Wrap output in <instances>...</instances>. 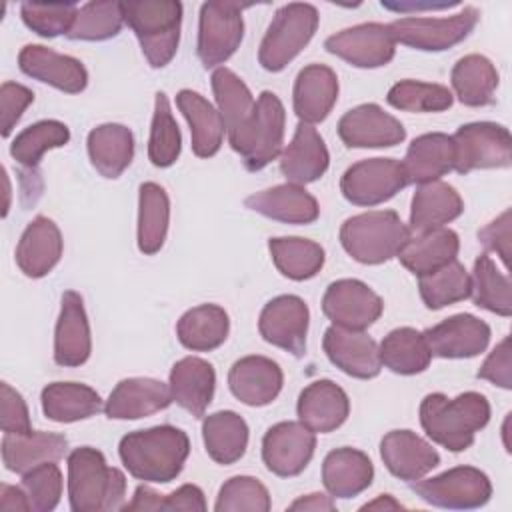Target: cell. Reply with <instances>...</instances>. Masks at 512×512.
Segmentation results:
<instances>
[{"mask_svg":"<svg viewBox=\"0 0 512 512\" xmlns=\"http://www.w3.org/2000/svg\"><path fill=\"white\" fill-rule=\"evenodd\" d=\"M418 288L426 308L440 310L470 296V274L464 264L452 260L434 272L418 276Z\"/></svg>","mask_w":512,"mask_h":512,"instance_id":"obj_47","label":"cell"},{"mask_svg":"<svg viewBox=\"0 0 512 512\" xmlns=\"http://www.w3.org/2000/svg\"><path fill=\"white\" fill-rule=\"evenodd\" d=\"M458 250H460V240L454 230L434 228V230H426V232H418L416 236H410L402 246V250L398 252V260L412 274L422 276L456 260Z\"/></svg>","mask_w":512,"mask_h":512,"instance_id":"obj_35","label":"cell"},{"mask_svg":"<svg viewBox=\"0 0 512 512\" xmlns=\"http://www.w3.org/2000/svg\"><path fill=\"white\" fill-rule=\"evenodd\" d=\"M188 452L190 440L186 432L168 424L130 432L118 446L124 468L134 478L154 484L174 480L182 472Z\"/></svg>","mask_w":512,"mask_h":512,"instance_id":"obj_1","label":"cell"},{"mask_svg":"<svg viewBox=\"0 0 512 512\" xmlns=\"http://www.w3.org/2000/svg\"><path fill=\"white\" fill-rule=\"evenodd\" d=\"M470 296L478 308L500 316L512 314V286L508 274L500 272L488 254H480L470 274Z\"/></svg>","mask_w":512,"mask_h":512,"instance_id":"obj_46","label":"cell"},{"mask_svg":"<svg viewBox=\"0 0 512 512\" xmlns=\"http://www.w3.org/2000/svg\"><path fill=\"white\" fill-rule=\"evenodd\" d=\"M458 2H442V4H434V2H424V4H414V2H408V4H386L382 2L384 8L388 10H396V12H408V10H444V8H450V6H456Z\"/></svg>","mask_w":512,"mask_h":512,"instance_id":"obj_63","label":"cell"},{"mask_svg":"<svg viewBox=\"0 0 512 512\" xmlns=\"http://www.w3.org/2000/svg\"><path fill=\"white\" fill-rule=\"evenodd\" d=\"M0 510L2 512H28V510H32L24 488L2 484L0 486Z\"/></svg>","mask_w":512,"mask_h":512,"instance_id":"obj_61","label":"cell"},{"mask_svg":"<svg viewBox=\"0 0 512 512\" xmlns=\"http://www.w3.org/2000/svg\"><path fill=\"white\" fill-rule=\"evenodd\" d=\"M240 2H206L200 8L198 26V58L204 68L226 62L240 46L244 36Z\"/></svg>","mask_w":512,"mask_h":512,"instance_id":"obj_11","label":"cell"},{"mask_svg":"<svg viewBox=\"0 0 512 512\" xmlns=\"http://www.w3.org/2000/svg\"><path fill=\"white\" fill-rule=\"evenodd\" d=\"M212 90H214V98H216L226 134L232 136L250 118L256 106V100L248 90V86L244 84V80L224 66L212 72Z\"/></svg>","mask_w":512,"mask_h":512,"instance_id":"obj_45","label":"cell"},{"mask_svg":"<svg viewBox=\"0 0 512 512\" xmlns=\"http://www.w3.org/2000/svg\"><path fill=\"white\" fill-rule=\"evenodd\" d=\"M202 438L208 456L218 464H234L248 446V424L232 410L208 414L202 422Z\"/></svg>","mask_w":512,"mask_h":512,"instance_id":"obj_40","label":"cell"},{"mask_svg":"<svg viewBox=\"0 0 512 512\" xmlns=\"http://www.w3.org/2000/svg\"><path fill=\"white\" fill-rule=\"evenodd\" d=\"M384 466L400 480L414 482L424 478L440 464V454L412 430H392L380 442Z\"/></svg>","mask_w":512,"mask_h":512,"instance_id":"obj_22","label":"cell"},{"mask_svg":"<svg viewBox=\"0 0 512 512\" xmlns=\"http://www.w3.org/2000/svg\"><path fill=\"white\" fill-rule=\"evenodd\" d=\"M90 350V324L82 296L74 290H66L54 332V362L66 368L82 366L90 358Z\"/></svg>","mask_w":512,"mask_h":512,"instance_id":"obj_21","label":"cell"},{"mask_svg":"<svg viewBox=\"0 0 512 512\" xmlns=\"http://www.w3.org/2000/svg\"><path fill=\"white\" fill-rule=\"evenodd\" d=\"M410 228L394 210H372L348 218L340 228L342 248L362 264H382L402 250Z\"/></svg>","mask_w":512,"mask_h":512,"instance_id":"obj_5","label":"cell"},{"mask_svg":"<svg viewBox=\"0 0 512 512\" xmlns=\"http://www.w3.org/2000/svg\"><path fill=\"white\" fill-rule=\"evenodd\" d=\"M274 266L290 280H308L324 266V248L308 238L284 236L268 242Z\"/></svg>","mask_w":512,"mask_h":512,"instance_id":"obj_44","label":"cell"},{"mask_svg":"<svg viewBox=\"0 0 512 512\" xmlns=\"http://www.w3.org/2000/svg\"><path fill=\"white\" fill-rule=\"evenodd\" d=\"M298 418L312 432H332L340 428L350 412L348 394L332 380H316L308 384L298 398Z\"/></svg>","mask_w":512,"mask_h":512,"instance_id":"obj_27","label":"cell"},{"mask_svg":"<svg viewBox=\"0 0 512 512\" xmlns=\"http://www.w3.org/2000/svg\"><path fill=\"white\" fill-rule=\"evenodd\" d=\"M408 186L402 162L394 158H368L352 164L340 180L342 196L356 206H376Z\"/></svg>","mask_w":512,"mask_h":512,"instance_id":"obj_12","label":"cell"},{"mask_svg":"<svg viewBox=\"0 0 512 512\" xmlns=\"http://www.w3.org/2000/svg\"><path fill=\"white\" fill-rule=\"evenodd\" d=\"M78 14V6L74 2L66 4H40V2H24L20 6V16L24 24L44 38H54L60 34H68L74 18Z\"/></svg>","mask_w":512,"mask_h":512,"instance_id":"obj_53","label":"cell"},{"mask_svg":"<svg viewBox=\"0 0 512 512\" xmlns=\"http://www.w3.org/2000/svg\"><path fill=\"white\" fill-rule=\"evenodd\" d=\"M510 336H504L496 348L488 354L478 370V378L492 382L504 390L512 388V368H510Z\"/></svg>","mask_w":512,"mask_h":512,"instance_id":"obj_57","label":"cell"},{"mask_svg":"<svg viewBox=\"0 0 512 512\" xmlns=\"http://www.w3.org/2000/svg\"><path fill=\"white\" fill-rule=\"evenodd\" d=\"M480 242L486 246V250H492L500 256L504 266L510 264V210H504L496 220L486 224L478 232Z\"/></svg>","mask_w":512,"mask_h":512,"instance_id":"obj_58","label":"cell"},{"mask_svg":"<svg viewBox=\"0 0 512 512\" xmlns=\"http://www.w3.org/2000/svg\"><path fill=\"white\" fill-rule=\"evenodd\" d=\"M168 386L172 402L188 410L192 416L202 418L216 388L214 366L198 356H186L172 366Z\"/></svg>","mask_w":512,"mask_h":512,"instance_id":"obj_30","label":"cell"},{"mask_svg":"<svg viewBox=\"0 0 512 512\" xmlns=\"http://www.w3.org/2000/svg\"><path fill=\"white\" fill-rule=\"evenodd\" d=\"M246 208L286 224H310L318 218L320 208L316 198L300 184H278L244 200Z\"/></svg>","mask_w":512,"mask_h":512,"instance_id":"obj_26","label":"cell"},{"mask_svg":"<svg viewBox=\"0 0 512 512\" xmlns=\"http://www.w3.org/2000/svg\"><path fill=\"white\" fill-rule=\"evenodd\" d=\"M372 478L370 458L350 446L328 452L322 462V482L332 498H354L372 484Z\"/></svg>","mask_w":512,"mask_h":512,"instance_id":"obj_32","label":"cell"},{"mask_svg":"<svg viewBox=\"0 0 512 512\" xmlns=\"http://www.w3.org/2000/svg\"><path fill=\"white\" fill-rule=\"evenodd\" d=\"M176 104L188 120L194 154L200 158L214 156L220 150L226 132L220 112L194 90H180L176 94Z\"/></svg>","mask_w":512,"mask_h":512,"instance_id":"obj_36","label":"cell"},{"mask_svg":"<svg viewBox=\"0 0 512 512\" xmlns=\"http://www.w3.org/2000/svg\"><path fill=\"white\" fill-rule=\"evenodd\" d=\"M162 500H164V494H158V492H154L152 488L140 484V486L134 490L132 500L126 502L122 510H140V512L162 510Z\"/></svg>","mask_w":512,"mask_h":512,"instance_id":"obj_60","label":"cell"},{"mask_svg":"<svg viewBox=\"0 0 512 512\" xmlns=\"http://www.w3.org/2000/svg\"><path fill=\"white\" fill-rule=\"evenodd\" d=\"M402 168L408 184H428L440 180V176L454 170L452 136L430 132L414 138L406 150Z\"/></svg>","mask_w":512,"mask_h":512,"instance_id":"obj_33","label":"cell"},{"mask_svg":"<svg viewBox=\"0 0 512 512\" xmlns=\"http://www.w3.org/2000/svg\"><path fill=\"white\" fill-rule=\"evenodd\" d=\"M338 100L336 72L324 64L302 68L294 82V112L304 124L322 122Z\"/></svg>","mask_w":512,"mask_h":512,"instance_id":"obj_29","label":"cell"},{"mask_svg":"<svg viewBox=\"0 0 512 512\" xmlns=\"http://www.w3.org/2000/svg\"><path fill=\"white\" fill-rule=\"evenodd\" d=\"M454 170L468 174L478 168H508L512 164V138L496 122H470L456 130Z\"/></svg>","mask_w":512,"mask_h":512,"instance_id":"obj_9","label":"cell"},{"mask_svg":"<svg viewBox=\"0 0 512 512\" xmlns=\"http://www.w3.org/2000/svg\"><path fill=\"white\" fill-rule=\"evenodd\" d=\"M170 222V200L156 182L140 184L138 192V250L156 254L166 240Z\"/></svg>","mask_w":512,"mask_h":512,"instance_id":"obj_43","label":"cell"},{"mask_svg":"<svg viewBox=\"0 0 512 512\" xmlns=\"http://www.w3.org/2000/svg\"><path fill=\"white\" fill-rule=\"evenodd\" d=\"M270 494L266 486L252 476H234L222 484L214 510L216 512H268Z\"/></svg>","mask_w":512,"mask_h":512,"instance_id":"obj_52","label":"cell"},{"mask_svg":"<svg viewBox=\"0 0 512 512\" xmlns=\"http://www.w3.org/2000/svg\"><path fill=\"white\" fill-rule=\"evenodd\" d=\"M282 368L266 356H244L228 372L230 392L248 406H266L282 390Z\"/></svg>","mask_w":512,"mask_h":512,"instance_id":"obj_23","label":"cell"},{"mask_svg":"<svg viewBox=\"0 0 512 512\" xmlns=\"http://www.w3.org/2000/svg\"><path fill=\"white\" fill-rule=\"evenodd\" d=\"M66 450V436L56 432L30 430L24 434H4L2 438V462L16 474H26L44 462H56Z\"/></svg>","mask_w":512,"mask_h":512,"instance_id":"obj_31","label":"cell"},{"mask_svg":"<svg viewBox=\"0 0 512 512\" xmlns=\"http://www.w3.org/2000/svg\"><path fill=\"white\" fill-rule=\"evenodd\" d=\"M182 148V138L178 124L172 116L170 102L164 92L156 94L154 104V116H152V128H150V140H148V158L158 168L172 166Z\"/></svg>","mask_w":512,"mask_h":512,"instance_id":"obj_50","label":"cell"},{"mask_svg":"<svg viewBox=\"0 0 512 512\" xmlns=\"http://www.w3.org/2000/svg\"><path fill=\"white\" fill-rule=\"evenodd\" d=\"M170 386L154 378H124L110 392L104 412L112 420H138L168 408Z\"/></svg>","mask_w":512,"mask_h":512,"instance_id":"obj_24","label":"cell"},{"mask_svg":"<svg viewBox=\"0 0 512 512\" xmlns=\"http://www.w3.org/2000/svg\"><path fill=\"white\" fill-rule=\"evenodd\" d=\"M122 8L124 20L136 34L150 66H166L178 50L182 4L176 0H136L122 2Z\"/></svg>","mask_w":512,"mask_h":512,"instance_id":"obj_4","label":"cell"},{"mask_svg":"<svg viewBox=\"0 0 512 512\" xmlns=\"http://www.w3.org/2000/svg\"><path fill=\"white\" fill-rule=\"evenodd\" d=\"M62 256V234L54 220L36 216L20 236L16 264L28 278L46 276Z\"/></svg>","mask_w":512,"mask_h":512,"instance_id":"obj_28","label":"cell"},{"mask_svg":"<svg viewBox=\"0 0 512 512\" xmlns=\"http://www.w3.org/2000/svg\"><path fill=\"white\" fill-rule=\"evenodd\" d=\"M316 436L302 422H278L262 438L266 468L282 478L298 476L314 456Z\"/></svg>","mask_w":512,"mask_h":512,"instance_id":"obj_16","label":"cell"},{"mask_svg":"<svg viewBox=\"0 0 512 512\" xmlns=\"http://www.w3.org/2000/svg\"><path fill=\"white\" fill-rule=\"evenodd\" d=\"M464 212V202L454 186L448 182L420 184L412 196L410 208V232H426L444 228V224L456 220Z\"/></svg>","mask_w":512,"mask_h":512,"instance_id":"obj_34","label":"cell"},{"mask_svg":"<svg viewBox=\"0 0 512 512\" xmlns=\"http://www.w3.org/2000/svg\"><path fill=\"white\" fill-rule=\"evenodd\" d=\"M452 88L458 100L466 106H486L494 102L498 88V70L482 54H468L460 58L450 74Z\"/></svg>","mask_w":512,"mask_h":512,"instance_id":"obj_41","label":"cell"},{"mask_svg":"<svg viewBox=\"0 0 512 512\" xmlns=\"http://www.w3.org/2000/svg\"><path fill=\"white\" fill-rule=\"evenodd\" d=\"M70 130L58 120H40L24 128L10 144V156L24 168L34 170L44 152L68 144Z\"/></svg>","mask_w":512,"mask_h":512,"instance_id":"obj_48","label":"cell"},{"mask_svg":"<svg viewBox=\"0 0 512 512\" xmlns=\"http://www.w3.org/2000/svg\"><path fill=\"white\" fill-rule=\"evenodd\" d=\"M378 352L382 366L402 376L424 372L432 360L424 334L408 326L388 332L380 342Z\"/></svg>","mask_w":512,"mask_h":512,"instance_id":"obj_42","label":"cell"},{"mask_svg":"<svg viewBox=\"0 0 512 512\" xmlns=\"http://www.w3.org/2000/svg\"><path fill=\"white\" fill-rule=\"evenodd\" d=\"M34 92L16 82H4L0 88V116H2V136L8 138L20 120L22 112L32 104Z\"/></svg>","mask_w":512,"mask_h":512,"instance_id":"obj_55","label":"cell"},{"mask_svg":"<svg viewBox=\"0 0 512 512\" xmlns=\"http://www.w3.org/2000/svg\"><path fill=\"white\" fill-rule=\"evenodd\" d=\"M230 320L222 306L200 304L184 312L176 324V336L182 346L196 352H208L224 344Z\"/></svg>","mask_w":512,"mask_h":512,"instance_id":"obj_39","label":"cell"},{"mask_svg":"<svg viewBox=\"0 0 512 512\" xmlns=\"http://www.w3.org/2000/svg\"><path fill=\"white\" fill-rule=\"evenodd\" d=\"M42 412L48 420L68 424L102 410L100 394L80 382H52L42 390Z\"/></svg>","mask_w":512,"mask_h":512,"instance_id":"obj_38","label":"cell"},{"mask_svg":"<svg viewBox=\"0 0 512 512\" xmlns=\"http://www.w3.org/2000/svg\"><path fill=\"white\" fill-rule=\"evenodd\" d=\"M22 488L34 512H50L62 496V472L54 462H44L22 474Z\"/></svg>","mask_w":512,"mask_h":512,"instance_id":"obj_54","label":"cell"},{"mask_svg":"<svg viewBox=\"0 0 512 512\" xmlns=\"http://www.w3.org/2000/svg\"><path fill=\"white\" fill-rule=\"evenodd\" d=\"M322 310L334 326L364 330L380 318L384 302L364 282L354 278H342L326 288L322 298Z\"/></svg>","mask_w":512,"mask_h":512,"instance_id":"obj_13","label":"cell"},{"mask_svg":"<svg viewBox=\"0 0 512 512\" xmlns=\"http://www.w3.org/2000/svg\"><path fill=\"white\" fill-rule=\"evenodd\" d=\"M284 122L286 114L280 98L274 92L264 90L244 126L228 136L232 150L240 154L242 164L248 170H262L282 154Z\"/></svg>","mask_w":512,"mask_h":512,"instance_id":"obj_6","label":"cell"},{"mask_svg":"<svg viewBox=\"0 0 512 512\" xmlns=\"http://www.w3.org/2000/svg\"><path fill=\"white\" fill-rule=\"evenodd\" d=\"M410 488L426 504L448 510H472L492 496L490 478L474 466H456L434 478L414 480Z\"/></svg>","mask_w":512,"mask_h":512,"instance_id":"obj_8","label":"cell"},{"mask_svg":"<svg viewBox=\"0 0 512 512\" xmlns=\"http://www.w3.org/2000/svg\"><path fill=\"white\" fill-rule=\"evenodd\" d=\"M88 156L104 178H118L132 162L134 136L124 124H100L88 134Z\"/></svg>","mask_w":512,"mask_h":512,"instance_id":"obj_37","label":"cell"},{"mask_svg":"<svg viewBox=\"0 0 512 512\" xmlns=\"http://www.w3.org/2000/svg\"><path fill=\"white\" fill-rule=\"evenodd\" d=\"M386 100L390 106L406 112H442L452 106L454 96L442 84L400 80L388 90Z\"/></svg>","mask_w":512,"mask_h":512,"instance_id":"obj_51","label":"cell"},{"mask_svg":"<svg viewBox=\"0 0 512 512\" xmlns=\"http://www.w3.org/2000/svg\"><path fill=\"white\" fill-rule=\"evenodd\" d=\"M2 410H0V426L4 434H24L30 432V414L28 406L20 392H16L8 382H2Z\"/></svg>","mask_w":512,"mask_h":512,"instance_id":"obj_56","label":"cell"},{"mask_svg":"<svg viewBox=\"0 0 512 512\" xmlns=\"http://www.w3.org/2000/svg\"><path fill=\"white\" fill-rule=\"evenodd\" d=\"M162 510H206L204 492L194 484H184L178 490L164 494Z\"/></svg>","mask_w":512,"mask_h":512,"instance_id":"obj_59","label":"cell"},{"mask_svg":"<svg viewBox=\"0 0 512 512\" xmlns=\"http://www.w3.org/2000/svg\"><path fill=\"white\" fill-rule=\"evenodd\" d=\"M122 2H88L78 8L74 24L66 34L70 40L100 42L114 38L124 26Z\"/></svg>","mask_w":512,"mask_h":512,"instance_id":"obj_49","label":"cell"},{"mask_svg":"<svg viewBox=\"0 0 512 512\" xmlns=\"http://www.w3.org/2000/svg\"><path fill=\"white\" fill-rule=\"evenodd\" d=\"M338 136L350 148H388L404 142L406 130L378 104H360L340 118Z\"/></svg>","mask_w":512,"mask_h":512,"instance_id":"obj_17","label":"cell"},{"mask_svg":"<svg viewBox=\"0 0 512 512\" xmlns=\"http://www.w3.org/2000/svg\"><path fill=\"white\" fill-rule=\"evenodd\" d=\"M124 498L126 478L106 464L100 450L80 446L68 454V500L74 512L122 510Z\"/></svg>","mask_w":512,"mask_h":512,"instance_id":"obj_3","label":"cell"},{"mask_svg":"<svg viewBox=\"0 0 512 512\" xmlns=\"http://www.w3.org/2000/svg\"><path fill=\"white\" fill-rule=\"evenodd\" d=\"M488 420L490 404L480 392H464L456 398L434 392L420 404V424L426 436L450 452L470 448L476 432H480Z\"/></svg>","mask_w":512,"mask_h":512,"instance_id":"obj_2","label":"cell"},{"mask_svg":"<svg viewBox=\"0 0 512 512\" xmlns=\"http://www.w3.org/2000/svg\"><path fill=\"white\" fill-rule=\"evenodd\" d=\"M18 66L26 76L68 94H78L88 84V72L80 60L40 44L24 46L18 54Z\"/></svg>","mask_w":512,"mask_h":512,"instance_id":"obj_20","label":"cell"},{"mask_svg":"<svg viewBox=\"0 0 512 512\" xmlns=\"http://www.w3.org/2000/svg\"><path fill=\"white\" fill-rule=\"evenodd\" d=\"M288 510H298V512H332L336 510V504L332 500V496H326V494H320V492H314V494H306L298 500H294Z\"/></svg>","mask_w":512,"mask_h":512,"instance_id":"obj_62","label":"cell"},{"mask_svg":"<svg viewBox=\"0 0 512 512\" xmlns=\"http://www.w3.org/2000/svg\"><path fill=\"white\" fill-rule=\"evenodd\" d=\"M318 10L306 2H290L276 10L258 50V62L268 72L284 70L312 40Z\"/></svg>","mask_w":512,"mask_h":512,"instance_id":"obj_7","label":"cell"},{"mask_svg":"<svg viewBox=\"0 0 512 512\" xmlns=\"http://www.w3.org/2000/svg\"><path fill=\"white\" fill-rule=\"evenodd\" d=\"M324 48L356 68L386 66L396 52L388 24L366 22L326 38Z\"/></svg>","mask_w":512,"mask_h":512,"instance_id":"obj_15","label":"cell"},{"mask_svg":"<svg viewBox=\"0 0 512 512\" xmlns=\"http://www.w3.org/2000/svg\"><path fill=\"white\" fill-rule=\"evenodd\" d=\"M404 508L400 502H396L390 494H380L376 500L372 502H366L362 506V510H400Z\"/></svg>","mask_w":512,"mask_h":512,"instance_id":"obj_64","label":"cell"},{"mask_svg":"<svg viewBox=\"0 0 512 512\" xmlns=\"http://www.w3.org/2000/svg\"><path fill=\"white\" fill-rule=\"evenodd\" d=\"M422 334L438 358H474L490 342V326L472 314H454Z\"/></svg>","mask_w":512,"mask_h":512,"instance_id":"obj_19","label":"cell"},{"mask_svg":"<svg viewBox=\"0 0 512 512\" xmlns=\"http://www.w3.org/2000/svg\"><path fill=\"white\" fill-rule=\"evenodd\" d=\"M308 320L310 312L306 302L300 296L282 294L262 308L258 330L268 344L300 358L306 352Z\"/></svg>","mask_w":512,"mask_h":512,"instance_id":"obj_14","label":"cell"},{"mask_svg":"<svg viewBox=\"0 0 512 512\" xmlns=\"http://www.w3.org/2000/svg\"><path fill=\"white\" fill-rule=\"evenodd\" d=\"M328 360L352 378H374L382 370L378 344L364 330L330 326L322 340Z\"/></svg>","mask_w":512,"mask_h":512,"instance_id":"obj_18","label":"cell"},{"mask_svg":"<svg viewBox=\"0 0 512 512\" xmlns=\"http://www.w3.org/2000/svg\"><path fill=\"white\" fill-rule=\"evenodd\" d=\"M330 156L322 136L312 124L300 122L292 136V142L280 154V172L292 184H310L324 176Z\"/></svg>","mask_w":512,"mask_h":512,"instance_id":"obj_25","label":"cell"},{"mask_svg":"<svg viewBox=\"0 0 512 512\" xmlns=\"http://www.w3.org/2000/svg\"><path fill=\"white\" fill-rule=\"evenodd\" d=\"M478 10L474 6H464L458 14L446 18H422L408 16L398 18L388 24L394 42L406 44L416 50L440 52L462 42L478 24Z\"/></svg>","mask_w":512,"mask_h":512,"instance_id":"obj_10","label":"cell"}]
</instances>
